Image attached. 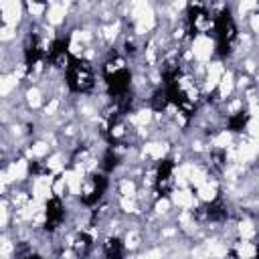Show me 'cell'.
<instances>
[{"instance_id": "1", "label": "cell", "mask_w": 259, "mask_h": 259, "mask_svg": "<svg viewBox=\"0 0 259 259\" xmlns=\"http://www.w3.org/2000/svg\"><path fill=\"white\" fill-rule=\"evenodd\" d=\"M103 79L111 99L115 101V107L123 115L132 107V73L115 51H111L109 59L103 63Z\"/></svg>"}, {"instance_id": "2", "label": "cell", "mask_w": 259, "mask_h": 259, "mask_svg": "<svg viewBox=\"0 0 259 259\" xmlns=\"http://www.w3.org/2000/svg\"><path fill=\"white\" fill-rule=\"evenodd\" d=\"M212 30H214V38H217V55L223 59L229 57L233 53V47L237 40V24H235V18L229 8H221L217 12Z\"/></svg>"}, {"instance_id": "3", "label": "cell", "mask_w": 259, "mask_h": 259, "mask_svg": "<svg viewBox=\"0 0 259 259\" xmlns=\"http://www.w3.org/2000/svg\"><path fill=\"white\" fill-rule=\"evenodd\" d=\"M65 81L71 91L75 93H87L93 89V69L85 59H79L75 55L67 57L65 65Z\"/></svg>"}, {"instance_id": "4", "label": "cell", "mask_w": 259, "mask_h": 259, "mask_svg": "<svg viewBox=\"0 0 259 259\" xmlns=\"http://www.w3.org/2000/svg\"><path fill=\"white\" fill-rule=\"evenodd\" d=\"M186 18H188V30H190V34L206 32L214 24V16H210V12L204 6H200V4H188Z\"/></svg>"}, {"instance_id": "5", "label": "cell", "mask_w": 259, "mask_h": 259, "mask_svg": "<svg viewBox=\"0 0 259 259\" xmlns=\"http://www.w3.org/2000/svg\"><path fill=\"white\" fill-rule=\"evenodd\" d=\"M105 188H107V178H105L103 174H91V176H87V180H85V184H83L81 202L87 204V206L95 204V202L101 198V194H103Z\"/></svg>"}, {"instance_id": "6", "label": "cell", "mask_w": 259, "mask_h": 259, "mask_svg": "<svg viewBox=\"0 0 259 259\" xmlns=\"http://www.w3.org/2000/svg\"><path fill=\"white\" fill-rule=\"evenodd\" d=\"M172 172H174V162L172 160H162L156 170V192L160 196H168L172 190Z\"/></svg>"}, {"instance_id": "7", "label": "cell", "mask_w": 259, "mask_h": 259, "mask_svg": "<svg viewBox=\"0 0 259 259\" xmlns=\"http://www.w3.org/2000/svg\"><path fill=\"white\" fill-rule=\"evenodd\" d=\"M45 57V49H42V42H40V36L30 32L26 42H24V63H26V69L32 71L36 67V63Z\"/></svg>"}, {"instance_id": "8", "label": "cell", "mask_w": 259, "mask_h": 259, "mask_svg": "<svg viewBox=\"0 0 259 259\" xmlns=\"http://www.w3.org/2000/svg\"><path fill=\"white\" fill-rule=\"evenodd\" d=\"M63 217H65V206H63L61 198L53 196V198L47 202V221H45V229H47V231H55V229L61 225Z\"/></svg>"}, {"instance_id": "9", "label": "cell", "mask_w": 259, "mask_h": 259, "mask_svg": "<svg viewBox=\"0 0 259 259\" xmlns=\"http://www.w3.org/2000/svg\"><path fill=\"white\" fill-rule=\"evenodd\" d=\"M196 217L198 219H204V221H225L227 219V206L223 204L221 198H217V200L200 206L196 210Z\"/></svg>"}, {"instance_id": "10", "label": "cell", "mask_w": 259, "mask_h": 259, "mask_svg": "<svg viewBox=\"0 0 259 259\" xmlns=\"http://www.w3.org/2000/svg\"><path fill=\"white\" fill-rule=\"evenodd\" d=\"M67 47H69V38H59V40H55V42L51 45L49 53H47V61H49L51 65H55V67H61L63 59L71 55Z\"/></svg>"}, {"instance_id": "11", "label": "cell", "mask_w": 259, "mask_h": 259, "mask_svg": "<svg viewBox=\"0 0 259 259\" xmlns=\"http://www.w3.org/2000/svg\"><path fill=\"white\" fill-rule=\"evenodd\" d=\"M103 251H105L107 259H123V243L117 237L107 239L105 245H103Z\"/></svg>"}, {"instance_id": "12", "label": "cell", "mask_w": 259, "mask_h": 259, "mask_svg": "<svg viewBox=\"0 0 259 259\" xmlns=\"http://www.w3.org/2000/svg\"><path fill=\"white\" fill-rule=\"evenodd\" d=\"M249 121V113L243 109V111H237L233 117H229V130L231 132H241Z\"/></svg>"}, {"instance_id": "13", "label": "cell", "mask_w": 259, "mask_h": 259, "mask_svg": "<svg viewBox=\"0 0 259 259\" xmlns=\"http://www.w3.org/2000/svg\"><path fill=\"white\" fill-rule=\"evenodd\" d=\"M168 103H170V101H168V95H166L164 87L156 89V91H154V95H152V107H154L156 111H162V109H166V105H168Z\"/></svg>"}, {"instance_id": "14", "label": "cell", "mask_w": 259, "mask_h": 259, "mask_svg": "<svg viewBox=\"0 0 259 259\" xmlns=\"http://www.w3.org/2000/svg\"><path fill=\"white\" fill-rule=\"evenodd\" d=\"M75 247H77V253L83 257V255H87V251L91 249V239H89V237L83 233V235H79V237H77Z\"/></svg>"}, {"instance_id": "15", "label": "cell", "mask_w": 259, "mask_h": 259, "mask_svg": "<svg viewBox=\"0 0 259 259\" xmlns=\"http://www.w3.org/2000/svg\"><path fill=\"white\" fill-rule=\"evenodd\" d=\"M117 154L113 152V150H107V154H105V158H103V170L105 172H111L115 166H117Z\"/></svg>"}, {"instance_id": "16", "label": "cell", "mask_w": 259, "mask_h": 259, "mask_svg": "<svg viewBox=\"0 0 259 259\" xmlns=\"http://www.w3.org/2000/svg\"><path fill=\"white\" fill-rule=\"evenodd\" d=\"M26 259H42V257H38V255H30V257H26Z\"/></svg>"}, {"instance_id": "17", "label": "cell", "mask_w": 259, "mask_h": 259, "mask_svg": "<svg viewBox=\"0 0 259 259\" xmlns=\"http://www.w3.org/2000/svg\"><path fill=\"white\" fill-rule=\"evenodd\" d=\"M257 259H259V249H257Z\"/></svg>"}]
</instances>
